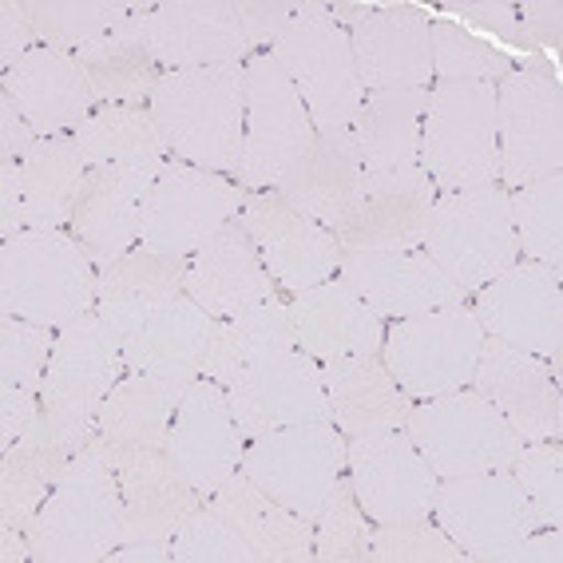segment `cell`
Masks as SVG:
<instances>
[{
  "instance_id": "obj_1",
  "label": "cell",
  "mask_w": 563,
  "mask_h": 563,
  "mask_svg": "<svg viewBox=\"0 0 563 563\" xmlns=\"http://www.w3.org/2000/svg\"><path fill=\"white\" fill-rule=\"evenodd\" d=\"M242 71H246V60L163 71L155 80L147 111L155 115L167 152L179 163L239 179L242 140H246Z\"/></svg>"
},
{
  "instance_id": "obj_2",
  "label": "cell",
  "mask_w": 563,
  "mask_h": 563,
  "mask_svg": "<svg viewBox=\"0 0 563 563\" xmlns=\"http://www.w3.org/2000/svg\"><path fill=\"white\" fill-rule=\"evenodd\" d=\"M36 563H100L123 543V493L108 444L91 429L29 523Z\"/></svg>"
},
{
  "instance_id": "obj_3",
  "label": "cell",
  "mask_w": 563,
  "mask_h": 563,
  "mask_svg": "<svg viewBox=\"0 0 563 563\" xmlns=\"http://www.w3.org/2000/svg\"><path fill=\"white\" fill-rule=\"evenodd\" d=\"M100 271L68 231H21L0 251V310L64 330L96 310Z\"/></svg>"
},
{
  "instance_id": "obj_4",
  "label": "cell",
  "mask_w": 563,
  "mask_h": 563,
  "mask_svg": "<svg viewBox=\"0 0 563 563\" xmlns=\"http://www.w3.org/2000/svg\"><path fill=\"white\" fill-rule=\"evenodd\" d=\"M271 56L298 88L318 135H342L353 128L365 88L353 64L350 32L330 21V4L302 0V9L282 29Z\"/></svg>"
},
{
  "instance_id": "obj_5",
  "label": "cell",
  "mask_w": 563,
  "mask_h": 563,
  "mask_svg": "<svg viewBox=\"0 0 563 563\" xmlns=\"http://www.w3.org/2000/svg\"><path fill=\"white\" fill-rule=\"evenodd\" d=\"M421 172L437 191L500 183L496 167V84L441 80L429 91L421 128Z\"/></svg>"
},
{
  "instance_id": "obj_6",
  "label": "cell",
  "mask_w": 563,
  "mask_h": 563,
  "mask_svg": "<svg viewBox=\"0 0 563 563\" xmlns=\"http://www.w3.org/2000/svg\"><path fill=\"white\" fill-rule=\"evenodd\" d=\"M464 294H476L508 266L520 262V242L512 227V202L500 183L468 187V191H441L429 214L424 246Z\"/></svg>"
},
{
  "instance_id": "obj_7",
  "label": "cell",
  "mask_w": 563,
  "mask_h": 563,
  "mask_svg": "<svg viewBox=\"0 0 563 563\" xmlns=\"http://www.w3.org/2000/svg\"><path fill=\"white\" fill-rule=\"evenodd\" d=\"M123 365L120 333L91 310L71 325L56 330L52 362L41 385V421L71 444H84L96 429L100 405L115 389Z\"/></svg>"
},
{
  "instance_id": "obj_8",
  "label": "cell",
  "mask_w": 563,
  "mask_h": 563,
  "mask_svg": "<svg viewBox=\"0 0 563 563\" xmlns=\"http://www.w3.org/2000/svg\"><path fill=\"white\" fill-rule=\"evenodd\" d=\"M405 437L429 461L441 481L468 473L512 468L523 441L481 393L468 389L441 393L429 401H412L405 417Z\"/></svg>"
},
{
  "instance_id": "obj_9",
  "label": "cell",
  "mask_w": 563,
  "mask_h": 563,
  "mask_svg": "<svg viewBox=\"0 0 563 563\" xmlns=\"http://www.w3.org/2000/svg\"><path fill=\"white\" fill-rule=\"evenodd\" d=\"M481 350L484 330L476 313L468 306H441L397 318V325L385 330L382 362L409 401H429L441 393L468 389Z\"/></svg>"
},
{
  "instance_id": "obj_10",
  "label": "cell",
  "mask_w": 563,
  "mask_h": 563,
  "mask_svg": "<svg viewBox=\"0 0 563 563\" xmlns=\"http://www.w3.org/2000/svg\"><path fill=\"white\" fill-rule=\"evenodd\" d=\"M242 96H246V140H242L239 187L246 195L271 191L302 159L318 131L298 88L271 52H254L246 60Z\"/></svg>"
},
{
  "instance_id": "obj_11",
  "label": "cell",
  "mask_w": 563,
  "mask_h": 563,
  "mask_svg": "<svg viewBox=\"0 0 563 563\" xmlns=\"http://www.w3.org/2000/svg\"><path fill=\"white\" fill-rule=\"evenodd\" d=\"M239 468L290 512L318 520L345 473V433L330 421L274 429L246 441Z\"/></svg>"
},
{
  "instance_id": "obj_12",
  "label": "cell",
  "mask_w": 563,
  "mask_h": 563,
  "mask_svg": "<svg viewBox=\"0 0 563 563\" xmlns=\"http://www.w3.org/2000/svg\"><path fill=\"white\" fill-rule=\"evenodd\" d=\"M496 167L504 191L563 167V91L543 64L496 84Z\"/></svg>"
},
{
  "instance_id": "obj_13",
  "label": "cell",
  "mask_w": 563,
  "mask_h": 563,
  "mask_svg": "<svg viewBox=\"0 0 563 563\" xmlns=\"http://www.w3.org/2000/svg\"><path fill=\"white\" fill-rule=\"evenodd\" d=\"M242 199H246V191L227 175L167 159L159 179L143 195L140 246L155 254L191 258L214 231L239 219Z\"/></svg>"
},
{
  "instance_id": "obj_14",
  "label": "cell",
  "mask_w": 563,
  "mask_h": 563,
  "mask_svg": "<svg viewBox=\"0 0 563 563\" xmlns=\"http://www.w3.org/2000/svg\"><path fill=\"white\" fill-rule=\"evenodd\" d=\"M476 322L484 338L512 345L560 369L563 350V294L560 271L540 262H516L500 278L476 290Z\"/></svg>"
},
{
  "instance_id": "obj_15",
  "label": "cell",
  "mask_w": 563,
  "mask_h": 563,
  "mask_svg": "<svg viewBox=\"0 0 563 563\" xmlns=\"http://www.w3.org/2000/svg\"><path fill=\"white\" fill-rule=\"evenodd\" d=\"M433 516L473 563H484L488 552H500L540 528L512 468L437 481Z\"/></svg>"
},
{
  "instance_id": "obj_16",
  "label": "cell",
  "mask_w": 563,
  "mask_h": 563,
  "mask_svg": "<svg viewBox=\"0 0 563 563\" xmlns=\"http://www.w3.org/2000/svg\"><path fill=\"white\" fill-rule=\"evenodd\" d=\"M345 473L357 504L373 523H401L433 516V496L441 476L429 468L405 429L345 437Z\"/></svg>"
},
{
  "instance_id": "obj_17",
  "label": "cell",
  "mask_w": 563,
  "mask_h": 563,
  "mask_svg": "<svg viewBox=\"0 0 563 563\" xmlns=\"http://www.w3.org/2000/svg\"><path fill=\"white\" fill-rule=\"evenodd\" d=\"M242 231L251 234L271 278L286 294H306L342 271V242L330 227L294 211L278 191H251L239 211Z\"/></svg>"
},
{
  "instance_id": "obj_18",
  "label": "cell",
  "mask_w": 563,
  "mask_h": 563,
  "mask_svg": "<svg viewBox=\"0 0 563 563\" xmlns=\"http://www.w3.org/2000/svg\"><path fill=\"white\" fill-rule=\"evenodd\" d=\"M433 179L421 167L365 172L362 195L330 231L342 251H421L437 202Z\"/></svg>"
},
{
  "instance_id": "obj_19",
  "label": "cell",
  "mask_w": 563,
  "mask_h": 563,
  "mask_svg": "<svg viewBox=\"0 0 563 563\" xmlns=\"http://www.w3.org/2000/svg\"><path fill=\"white\" fill-rule=\"evenodd\" d=\"M227 401L246 441L274 433V429H290V424H333L330 397L322 385V362H313L302 350L282 353L274 362L234 377L227 385Z\"/></svg>"
},
{
  "instance_id": "obj_20",
  "label": "cell",
  "mask_w": 563,
  "mask_h": 563,
  "mask_svg": "<svg viewBox=\"0 0 563 563\" xmlns=\"http://www.w3.org/2000/svg\"><path fill=\"white\" fill-rule=\"evenodd\" d=\"M242 449H246V437L234 424L227 385L211 382V377H195L191 389L183 393L163 453L199 488L202 500H211L222 484L239 473Z\"/></svg>"
},
{
  "instance_id": "obj_21",
  "label": "cell",
  "mask_w": 563,
  "mask_h": 563,
  "mask_svg": "<svg viewBox=\"0 0 563 563\" xmlns=\"http://www.w3.org/2000/svg\"><path fill=\"white\" fill-rule=\"evenodd\" d=\"M560 369L532 353L484 338L473 389L512 424L520 441H560Z\"/></svg>"
},
{
  "instance_id": "obj_22",
  "label": "cell",
  "mask_w": 563,
  "mask_h": 563,
  "mask_svg": "<svg viewBox=\"0 0 563 563\" xmlns=\"http://www.w3.org/2000/svg\"><path fill=\"white\" fill-rule=\"evenodd\" d=\"M338 278L350 286L377 318L464 306L468 294L429 258V251H350L342 254Z\"/></svg>"
},
{
  "instance_id": "obj_23",
  "label": "cell",
  "mask_w": 563,
  "mask_h": 563,
  "mask_svg": "<svg viewBox=\"0 0 563 563\" xmlns=\"http://www.w3.org/2000/svg\"><path fill=\"white\" fill-rule=\"evenodd\" d=\"M108 456L115 464L123 493V543H172L187 512L202 504L199 488L175 468L163 449L108 444Z\"/></svg>"
},
{
  "instance_id": "obj_24",
  "label": "cell",
  "mask_w": 563,
  "mask_h": 563,
  "mask_svg": "<svg viewBox=\"0 0 563 563\" xmlns=\"http://www.w3.org/2000/svg\"><path fill=\"white\" fill-rule=\"evenodd\" d=\"M147 44L163 71L251 60L231 0H163L147 16Z\"/></svg>"
},
{
  "instance_id": "obj_25",
  "label": "cell",
  "mask_w": 563,
  "mask_h": 563,
  "mask_svg": "<svg viewBox=\"0 0 563 563\" xmlns=\"http://www.w3.org/2000/svg\"><path fill=\"white\" fill-rule=\"evenodd\" d=\"M433 21L417 4H377L350 32L362 88H424L433 80Z\"/></svg>"
},
{
  "instance_id": "obj_26",
  "label": "cell",
  "mask_w": 563,
  "mask_h": 563,
  "mask_svg": "<svg viewBox=\"0 0 563 563\" xmlns=\"http://www.w3.org/2000/svg\"><path fill=\"white\" fill-rule=\"evenodd\" d=\"M0 91H9L16 100V108L24 111V120L32 123L41 140L71 135L96 111V100H91V88L76 56L41 48V44L4 71Z\"/></svg>"
},
{
  "instance_id": "obj_27",
  "label": "cell",
  "mask_w": 563,
  "mask_h": 563,
  "mask_svg": "<svg viewBox=\"0 0 563 563\" xmlns=\"http://www.w3.org/2000/svg\"><path fill=\"white\" fill-rule=\"evenodd\" d=\"M274 294H278V282L271 278L258 246L242 231L239 219L214 231L187 258V298H195L211 318H231L242 306L274 298Z\"/></svg>"
},
{
  "instance_id": "obj_28",
  "label": "cell",
  "mask_w": 563,
  "mask_h": 563,
  "mask_svg": "<svg viewBox=\"0 0 563 563\" xmlns=\"http://www.w3.org/2000/svg\"><path fill=\"white\" fill-rule=\"evenodd\" d=\"M290 318L298 350L310 353L313 362L382 353L385 318H377L342 278H330L306 294H294Z\"/></svg>"
},
{
  "instance_id": "obj_29",
  "label": "cell",
  "mask_w": 563,
  "mask_h": 563,
  "mask_svg": "<svg viewBox=\"0 0 563 563\" xmlns=\"http://www.w3.org/2000/svg\"><path fill=\"white\" fill-rule=\"evenodd\" d=\"M80 147V159L100 172H115L123 179L140 183L143 191L159 179L167 167V143H163L155 115L147 108H128V103H100L80 128L71 131Z\"/></svg>"
},
{
  "instance_id": "obj_30",
  "label": "cell",
  "mask_w": 563,
  "mask_h": 563,
  "mask_svg": "<svg viewBox=\"0 0 563 563\" xmlns=\"http://www.w3.org/2000/svg\"><path fill=\"white\" fill-rule=\"evenodd\" d=\"M199 373H140L128 369L108 393L96 417V433L115 449H163L183 393Z\"/></svg>"
},
{
  "instance_id": "obj_31",
  "label": "cell",
  "mask_w": 563,
  "mask_h": 563,
  "mask_svg": "<svg viewBox=\"0 0 563 563\" xmlns=\"http://www.w3.org/2000/svg\"><path fill=\"white\" fill-rule=\"evenodd\" d=\"M362 183H365V163L357 155L353 135L342 131V135H313L306 155L282 175V183L274 191L290 202L294 211H302L306 219L333 227L357 202Z\"/></svg>"
},
{
  "instance_id": "obj_32",
  "label": "cell",
  "mask_w": 563,
  "mask_h": 563,
  "mask_svg": "<svg viewBox=\"0 0 563 563\" xmlns=\"http://www.w3.org/2000/svg\"><path fill=\"white\" fill-rule=\"evenodd\" d=\"M143 187L123 179L115 172L91 167L84 175V187L71 207L68 234L80 242V251L91 258L96 271L111 266L128 251L140 246V211H143Z\"/></svg>"
},
{
  "instance_id": "obj_33",
  "label": "cell",
  "mask_w": 563,
  "mask_h": 563,
  "mask_svg": "<svg viewBox=\"0 0 563 563\" xmlns=\"http://www.w3.org/2000/svg\"><path fill=\"white\" fill-rule=\"evenodd\" d=\"M290 350H298L290 302H282L278 294H274V298L242 306L231 318H214V330H211V342H207V353H202L199 377L231 385L234 377L258 369V365L274 362V357H282V353H290Z\"/></svg>"
},
{
  "instance_id": "obj_34",
  "label": "cell",
  "mask_w": 563,
  "mask_h": 563,
  "mask_svg": "<svg viewBox=\"0 0 563 563\" xmlns=\"http://www.w3.org/2000/svg\"><path fill=\"white\" fill-rule=\"evenodd\" d=\"M322 385L330 397V417L345 437L382 433V429H405L409 397L385 369L382 353H357L322 362Z\"/></svg>"
},
{
  "instance_id": "obj_35",
  "label": "cell",
  "mask_w": 563,
  "mask_h": 563,
  "mask_svg": "<svg viewBox=\"0 0 563 563\" xmlns=\"http://www.w3.org/2000/svg\"><path fill=\"white\" fill-rule=\"evenodd\" d=\"M207 504L234 523V532L251 543L258 563H310L313 560V520L290 512L286 504L266 496L242 468L222 484Z\"/></svg>"
},
{
  "instance_id": "obj_36",
  "label": "cell",
  "mask_w": 563,
  "mask_h": 563,
  "mask_svg": "<svg viewBox=\"0 0 563 563\" xmlns=\"http://www.w3.org/2000/svg\"><path fill=\"white\" fill-rule=\"evenodd\" d=\"M152 9L155 4L143 0L120 29L108 32L91 48L76 52V64L84 68V80H88L96 108L100 103L143 108V100L152 96L155 80L163 76V68L152 56V44H147V16H152Z\"/></svg>"
},
{
  "instance_id": "obj_37",
  "label": "cell",
  "mask_w": 563,
  "mask_h": 563,
  "mask_svg": "<svg viewBox=\"0 0 563 563\" xmlns=\"http://www.w3.org/2000/svg\"><path fill=\"white\" fill-rule=\"evenodd\" d=\"M56 330L4 313L0 318V449L16 444L41 421V385Z\"/></svg>"
},
{
  "instance_id": "obj_38",
  "label": "cell",
  "mask_w": 563,
  "mask_h": 563,
  "mask_svg": "<svg viewBox=\"0 0 563 563\" xmlns=\"http://www.w3.org/2000/svg\"><path fill=\"white\" fill-rule=\"evenodd\" d=\"M179 294H187V258L135 246L100 271L96 313L123 338L131 325L143 322L159 306L175 302Z\"/></svg>"
},
{
  "instance_id": "obj_39",
  "label": "cell",
  "mask_w": 563,
  "mask_h": 563,
  "mask_svg": "<svg viewBox=\"0 0 563 563\" xmlns=\"http://www.w3.org/2000/svg\"><path fill=\"white\" fill-rule=\"evenodd\" d=\"M429 88H373L365 91L350 135L365 172L421 167V128Z\"/></svg>"
},
{
  "instance_id": "obj_40",
  "label": "cell",
  "mask_w": 563,
  "mask_h": 563,
  "mask_svg": "<svg viewBox=\"0 0 563 563\" xmlns=\"http://www.w3.org/2000/svg\"><path fill=\"white\" fill-rule=\"evenodd\" d=\"M214 318L195 298L179 294L120 338L123 365L140 373H199Z\"/></svg>"
},
{
  "instance_id": "obj_41",
  "label": "cell",
  "mask_w": 563,
  "mask_h": 563,
  "mask_svg": "<svg viewBox=\"0 0 563 563\" xmlns=\"http://www.w3.org/2000/svg\"><path fill=\"white\" fill-rule=\"evenodd\" d=\"M76 449L80 444L56 437L44 421L32 424L16 444L0 449V523L4 528L29 532V523L60 484Z\"/></svg>"
},
{
  "instance_id": "obj_42",
  "label": "cell",
  "mask_w": 563,
  "mask_h": 563,
  "mask_svg": "<svg viewBox=\"0 0 563 563\" xmlns=\"http://www.w3.org/2000/svg\"><path fill=\"white\" fill-rule=\"evenodd\" d=\"M88 163L71 135L41 140L21 159L24 187V231H64L71 222V207L84 187Z\"/></svg>"
},
{
  "instance_id": "obj_43",
  "label": "cell",
  "mask_w": 563,
  "mask_h": 563,
  "mask_svg": "<svg viewBox=\"0 0 563 563\" xmlns=\"http://www.w3.org/2000/svg\"><path fill=\"white\" fill-rule=\"evenodd\" d=\"M512 202V227L520 254L540 266H555L563 262V175H543L536 183H523L516 191H508Z\"/></svg>"
},
{
  "instance_id": "obj_44",
  "label": "cell",
  "mask_w": 563,
  "mask_h": 563,
  "mask_svg": "<svg viewBox=\"0 0 563 563\" xmlns=\"http://www.w3.org/2000/svg\"><path fill=\"white\" fill-rule=\"evenodd\" d=\"M131 12L135 4L128 0H36V41L76 56L120 29Z\"/></svg>"
},
{
  "instance_id": "obj_45",
  "label": "cell",
  "mask_w": 563,
  "mask_h": 563,
  "mask_svg": "<svg viewBox=\"0 0 563 563\" xmlns=\"http://www.w3.org/2000/svg\"><path fill=\"white\" fill-rule=\"evenodd\" d=\"M369 536L373 520L357 504L350 473L333 484L330 500L322 504V512L313 520V560L322 563H369Z\"/></svg>"
},
{
  "instance_id": "obj_46",
  "label": "cell",
  "mask_w": 563,
  "mask_h": 563,
  "mask_svg": "<svg viewBox=\"0 0 563 563\" xmlns=\"http://www.w3.org/2000/svg\"><path fill=\"white\" fill-rule=\"evenodd\" d=\"M429 36H433V76H441V80L500 84L512 71V60L500 48L484 44L481 36H473L456 21H437Z\"/></svg>"
},
{
  "instance_id": "obj_47",
  "label": "cell",
  "mask_w": 563,
  "mask_h": 563,
  "mask_svg": "<svg viewBox=\"0 0 563 563\" xmlns=\"http://www.w3.org/2000/svg\"><path fill=\"white\" fill-rule=\"evenodd\" d=\"M369 563H468L453 536L429 516L401 523H373Z\"/></svg>"
},
{
  "instance_id": "obj_48",
  "label": "cell",
  "mask_w": 563,
  "mask_h": 563,
  "mask_svg": "<svg viewBox=\"0 0 563 563\" xmlns=\"http://www.w3.org/2000/svg\"><path fill=\"white\" fill-rule=\"evenodd\" d=\"M172 552L175 563H258L251 543L242 540L234 532V523L214 512L207 500L179 523V532L172 536Z\"/></svg>"
},
{
  "instance_id": "obj_49",
  "label": "cell",
  "mask_w": 563,
  "mask_h": 563,
  "mask_svg": "<svg viewBox=\"0 0 563 563\" xmlns=\"http://www.w3.org/2000/svg\"><path fill=\"white\" fill-rule=\"evenodd\" d=\"M512 476L520 481L523 496L532 504L540 528L563 523V449L560 441H532L523 444L512 461Z\"/></svg>"
},
{
  "instance_id": "obj_50",
  "label": "cell",
  "mask_w": 563,
  "mask_h": 563,
  "mask_svg": "<svg viewBox=\"0 0 563 563\" xmlns=\"http://www.w3.org/2000/svg\"><path fill=\"white\" fill-rule=\"evenodd\" d=\"M239 9V24H242V36L251 44V56L254 52H271L278 44L282 29L298 16L302 9V0L298 4H271V0H242L234 4Z\"/></svg>"
},
{
  "instance_id": "obj_51",
  "label": "cell",
  "mask_w": 563,
  "mask_h": 563,
  "mask_svg": "<svg viewBox=\"0 0 563 563\" xmlns=\"http://www.w3.org/2000/svg\"><path fill=\"white\" fill-rule=\"evenodd\" d=\"M36 0H4L0 4V71L36 48Z\"/></svg>"
},
{
  "instance_id": "obj_52",
  "label": "cell",
  "mask_w": 563,
  "mask_h": 563,
  "mask_svg": "<svg viewBox=\"0 0 563 563\" xmlns=\"http://www.w3.org/2000/svg\"><path fill=\"white\" fill-rule=\"evenodd\" d=\"M444 9L453 12V16H461V21L476 24V29L493 32L496 41L528 52L523 32H520V16H516V4H508V0H473V4H468V0H453V4H444Z\"/></svg>"
},
{
  "instance_id": "obj_53",
  "label": "cell",
  "mask_w": 563,
  "mask_h": 563,
  "mask_svg": "<svg viewBox=\"0 0 563 563\" xmlns=\"http://www.w3.org/2000/svg\"><path fill=\"white\" fill-rule=\"evenodd\" d=\"M516 16H520V32L528 52H560L563 44V9L555 0H523L516 4Z\"/></svg>"
},
{
  "instance_id": "obj_54",
  "label": "cell",
  "mask_w": 563,
  "mask_h": 563,
  "mask_svg": "<svg viewBox=\"0 0 563 563\" xmlns=\"http://www.w3.org/2000/svg\"><path fill=\"white\" fill-rule=\"evenodd\" d=\"M563 560V536L560 528H548V532H528L516 543L500 548V552H488L484 563H560Z\"/></svg>"
},
{
  "instance_id": "obj_55",
  "label": "cell",
  "mask_w": 563,
  "mask_h": 563,
  "mask_svg": "<svg viewBox=\"0 0 563 563\" xmlns=\"http://www.w3.org/2000/svg\"><path fill=\"white\" fill-rule=\"evenodd\" d=\"M36 143H41V135L24 120L16 100H12L9 91H0V159H24Z\"/></svg>"
},
{
  "instance_id": "obj_56",
  "label": "cell",
  "mask_w": 563,
  "mask_h": 563,
  "mask_svg": "<svg viewBox=\"0 0 563 563\" xmlns=\"http://www.w3.org/2000/svg\"><path fill=\"white\" fill-rule=\"evenodd\" d=\"M21 231H24L21 159H0V239H16Z\"/></svg>"
},
{
  "instance_id": "obj_57",
  "label": "cell",
  "mask_w": 563,
  "mask_h": 563,
  "mask_svg": "<svg viewBox=\"0 0 563 563\" xmlns=\"http://www.w3.org/2000/svg\"><path fill=\"white\" fill-rule=\"evenodd\" d=\"M108 560L111 563H172L175 552H172V543H120Z\"/></svg>"
},
{
  "instance_id": "obj_58",
  "label": "cell",
  "mask_w": 563,
  "mask_h": 563,
  "mask_svg": "<svg viewBox=\"0 0 563 563\" xmlns=\"http://www.w3.org/2000/svg\"><path fill=\"white\" fill-rule=\"evenodd\" d=\"M0 560L4 563H29L32 560V543L21 528H4V523H0Z\"/></svg>"
},
{
  "instance_id": "obj_59",
  "label": "cell",
  "mask_w": 563,
  "mask_h": 563,
  "mask_svg": "<svg viewBox=\"0 0 563 563\" xmlns=\"http://www.w3.org/2000/svg\"><path fill=\"white\" fill-rule=\"evenodd\" d=\"M373 12H377V4H330V21L338 29L353 32L362 21H369Z\"/></svg>"
}]
</instances>
